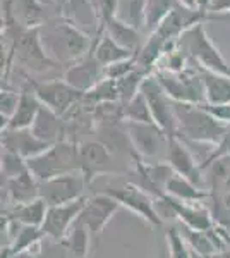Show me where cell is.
I'll return each instance as SVG.
<instances>
[{
    "instance_id": "obj_1",
    "label": "cell",
    "mask_w": 230,
    "mask_h": 258,
    "mask_svg": "<svg viewBox=\"0 0 230 258\" xmlns=\"http://www.w3.org/2000/svg\"><path fill=\"white\" fill-rule=\"evenodd\" d=\"M40 40L47 55L55 64L70 66L88 55L91 47L90 35L78 30L69 21L45 23L40 28Z\"/></svg>"
},
{
    "instance_id": "obj_2",
    "label": "cell",
    "mask_w": 230,
    "mask_h": 258,
    "mask_svg": "<svg viewBox=\"0 0 230 258\" xmlns=\"http://www.w3.org/2000/svg\"><path fill=\"white\" fill-rule=\"evenodd\" d=\"M175 124H177V136L184 141L192 143L213 145L221 140L227 131V124L220 122L204 105H192V103L174 102Z\"/></svg>"
},
{
    "instance_id": "obj_3",
    "label": "cell",
    "mask_w": 230,
    "mask_h": 258,
    "mask_svg": "<svg viewBox=\"0 0 230 258\" xmlns=\"http://www.w3.org/2000/svg\"><path fill=\"white\" fill-rule=\"evenodd\" d=\"M28 167L33 176L38 179V182L65 176V174L79 172L78 143L65 140L52 145L43 153L29 159Z\"/></svg>"
},
{
    "instance_id": "obj_4",
    "label": "cell",
    "mask_w": 230,
    "mask_h": 258,
    "mask_svg": "<svg viewBox=\"0 0 230 258\" xmlns=\"http://www.w3.org/2000/svg\"><path fill=\"white\" fill-rule=\"evenodd\" d=\"M177 47L187 55V59L198 62L199 69L213 71V73L227 74L228 64L220 55L218 48L213 45V41L208 36L203 23L194 24L189 28L181 38L177 40Z\"/></svg>"
},
{
    "instance_id": "obj_5",
    "label": "cell",
    "mask_w": 230,
    "mask_h": 258,
    "mask_svg": "<svg viewBox=\"0 0 230 258\" xmlns=\"http://www.w3.org/2000/svg\"><path fill=\"white\" fill-rule=\"evenodd\" d=\"M103 193L110 195L112 198L117 200V203L120 205V209H127L132 214H136L141 220H144L149 227L158 229L163 226V215L158 212L155 200L151 195H148L144 189H141L139 186L134 182H124L120 186H112L107 184L103 188Z\"/></svg>"
},
{
    "instance_id": "obj_6",
    "label": "cell",
    "mask_w": 230,
    "mask_h": 258,
    "mask_svg": "<svg viewBox=\"0 0 230 258\" xmlns=\"http://www.w3.org/2000/svg\"><path fill=\"white\" fill-rule=\"evenodd\" d=\"M158 83L170 100L181 103H192V105H204L206 95H204V85L201 78V71L186 69L182 73H167V71H157L153 73Z\"/></svg>"
},
{
    "instance_id": "obj_7",
    "label": "cell",
    "mask_w": 230,
    "mask_h": 258,
    "mask_svg": "<svg viewBox=\"0 0 230 258\" xmlns=\"http://www.w3.org/2000/svg\"><path fill=\"white\" fill-rule=\"evenodd\" d=\"M136 155L143 160H165L169 135L157 122H125Z\"/></svg>"
},
{
    "instance_id": "obj_8",
    "label": "cell",
    "mask_w": 230,
    "mask_h": 258,
    "mask_svg": "<svg viewBox=\"0 0 230 258\" xmlns=\"http://www.w3.org/2000/svg\"><path fill=\"white\" fill-rule=\"evenodd\" d=\"M90 182L81 172L65 174L48 181L40 182V198L45 200L48 207L65 205L86 198V189Z\"/></svg>"
},
{
    "instance_id": "obj_9",
    "label": "cell",
    "mask_w": 230,
    "mask_h": 258,
    "mask_svg": "<svg viewBox=\"0 0 230 258\" xmlns=\"http://www.w3.org/2000/svg\"><path fill=\"white\" fill-rule=\"evenodd\" d=\"M35 90L36 97L40 98L41 105L53 110L60 117H65L74 107L85 97V93L65 83L64 80L52 81H29Z\"/></svg>"
},
{
    "instance_id": "obj_10",
    "label": "cell",
    "mask_w": 230,
    "mask_h": 258,
    "mask_svg": "<svg viewBox=\"0 0 230 258\" xmlns=\"http://www.w3.org/2000/svg\"><path fill=\"white\" fill-rule=\"evenodd\" d=\"M114 153L98 140H88L78 143L79 172L86 177L90 184L100 176L119 174V170L114 165Z\"/></svg>"
},
{
    "instance_id": "obj_11",
    "label": "cell",
    "mask_w": 230,
    "mask_h": 258,
    "mask_svg": "<svg viewBox=\"0 0 230 258\" xmlns=\"http://www.w3.org/2000/svg\"><path fill=\"white\" fill-rule=\"evenodd\" d=\"M120 210V205L117 203L110 195L107 193H96L93 197H88L86 205L79 215V222L85 226L91 234L93 244L100 239L102 232L105 231L107 224L110 222L112 217Z\"/></svg>"
},
{
    "instance_id": "obj_12",
    "label": "cell",
    "mask_w": 230,
    "mask_h": 258,
    "mask_svg": "<svg viewBox=\"0 0 230 258\" xmlns=\"http://www.w3.org/2000/svg\"><path fill=\"white\" fill-rule=\"evenodd\" d=\"M38 30H19L18 38H14V43H12V50H14V55L18 57L21 68L35 71V73L48 71L55 66V62L47 55L41 45Z\"/></svg>"
},
{
    "instance_id": "obj_13",
    "label": "cell",
    "mask_w": 230,
    "mask_h": 258,
    "mask_svg": "<svg viewBox=\"0 0 230 258\" xmlns=\"http://www.w3.org/2000/svg\"><path fill=\"white\" fill-rule=\"evenodd\" d=\"M141 91L146 97L151 109L155 122L160 126L169 136H177V124L174 114V100H170L155 74H149L141 85Z\"/></svg>"
},
{
    "instance_id": "obj_14",
    "label": "cell",
    "mask_w": 230,
    "mask_h": 258,
    "mask_svg": "<svg viewBox=\"0 0 230 258\" xmlns=\"http://www.w3.org/2000/svg\"><path fill=\"white\" fill-rule=\"evenodd\" d=\"M165 162L172 167L177 176L189 179L199 188H204V170L201 162L196 160L191 150L186 147L182 138L179 136H169V147H167Z\"/></svg>"
},
{
    "instance_id": "obj_15",
    "label": "cell",
    "mask_w": 230,
    "mask_h": 258,
    "mask_svg": "<svg viewBox=\"0 0 230 258\" xmlns=\"http://www.w3.org/2000/svg\"><path fill=\"white\" fill-rule=\"evenodd\" d=\"M65 83H69L72 88H76L81 93H88L98 86L103 80H107L105 74V66L102 64L96 57L93 55V52H90L86 57L79 59L78 62L70 64L64 73L62 78Z\"/></svg>"
},
{
    "instance_id": "obj_16",
    "label": "cell",
    "mask_w": 230,
    "mask_h": 258,
    "mask_svg": "<svg viewBox=\"0 0 230 258\" xmlns=\"http://www.w3.org/2000/svg\"><path fill=\"white\" fill-rule=\"evenodd\" d=\"M86 200L88 197L72 203H65V205L48 207L47 217H45V222L41 226L43 234L55 241L64 239L74 224L78 222L79 215H81V212L86 205Z\"/></svg>"
},
{
    "instance_id": "obj_17",
    "label": "cell",
    "mask_w": 230,
    "mask_h": 258,
    "mask_svg": "<svg viewBox=\"0 0 230 258\" xmlns=\"http://www.w3.org/2000/svg\"><path fill=\"white\" fill-rule=\"evenodd\" d=\"M6 24L19 30H38L45 24L43 4L40 0H2Z\"/></svg>"
},
{
    "instance_id": "obj_18",
    "label": "cell",
    "mask_w": 230,
    "mask_h": 258,
    "mask_svg": "<svg viewBox=\"0 0 230 258\" xmlns=\"http://www.w3.org/2000/svg\"><path fill=\"white\" fill-rule=\"evenodd\" d=\"M158 202H162L172 212L174 217L181 220L182 226L191 229V231H210L213 227V214L203 203L179 202V200L169 197V195H165Z\"/></svg>"
},
{
    "instance_id": "obj_19",
    "label": "cell",
    "mask_w": 230,
    "mask_h": 258,
    "mask_svg": "<svg viewBox=\"0 0 230 258\" xmlns=\"http://www.w3.org/2000/svg\"><path fill=\"white\" fill-rule=\"evenodd\" d=\"M62 16L86 35L102 30V16L96 0H62Z\"/></svg>"
},
{
    "instance_id": "obj_20",
    "label": "cell",
    "mask_w": 230,
    "mask_h": 258,
    "mask_svg": "<svg viewBox=\"0 0 230 258\" xmlns=\"http://www.w3.org/2000/svg\"><path fill=\"white\" fill-rule=\"evenodd\" d=\"M52 145L45 143L40 138H36L31 129H4L2 131V152L16 153L23 157L24 160H29L33 157L43 153Z\"/></svg>"
},
{
    "instance_id": "obj_21",
    "label": "cell",
    "mask_w": 230,
    "mask_h": 258,
    "mask_svg": "<svg viewBox=\"0 0 230 258\" xmlns=\"http://www.w3.org/2000/svg\"><path fill=\"white\" fill-rule=\"evenodd\" d=\"M204 16H206V12L198 11V9H189V7L179 4V6L162 21V24L158 26V30L155 33H158V35L167 41H177L189 28L201 23Z\"/></svg>"
},
{
    "instance_id": "obj_22",
    "label": "cell",
    "mask_w": 230,
    "mask_h": 258,
    "mask_svg": "<svg viewBox=\"0 0 230 258\" xmlns=\"http://www.w3.org/2000/svg\"><path fill=\"white\" fill-rule=\"evenodd\" d=\"M2 193L6 195V203L18 207L40 198V182L31 170H28L14 179H2Z\"/></svg>"
},
{
    "instance_id": "obj_23",
    "label": "cell",
    "mask_w": 230,
    "mask_h": 258,
    "mask_svg": "<svg viewBox=\"0 0 230 258\" xmlns=\"http://www.w3.org/2000/svg\"><path fill=\"white\" fill-rule=\"evenodd\" d=\"M35 133L36 138L48 145H55L60 141L69 140L67 138V124H65L64 117H60L53 110L47 109L45 105H41V109L36 115L33 126L29 127Z\"/></svg>"
},
{
    "instance_id": "obj_24",
    "label": "cell",
    "mask_w": 230,
    "mask_h": 258,
    "mask_svg": "<svg viewBox=\"0 0 230 258\" xmlns=\"http://www.w3.org/2000/svg\"><path fill=\"white\" fill-rule=\"evenodd\" d=\"M40 109H41L40 98L36 97L31 83H28V85L21 90L19 105L14 112V115L11 117L6 129H28V127H31L33 122H35V119H36V115H38Z\"/></svg>"
},
{
    "instance_id": "obj_25",
    "label": "cell",
    "mask_w": 230,
    "mask_h": 258,
    "mask_svg": "<svg viewBox=\"0 0 230 258\" xmlns=\"http://www.w3.org/2000/svg\"><path fill=\"white\" fill-rule=\"evenodd\" d=\"M201 71L204 95L208 105H225L230 103V78L227 74L213 73V71Z\"/></svg>"
},
{
    "instance_id": "obj_26",
    "label": "cell",
    "mask_w": 230,
    "mask_h": 258,
    "mask_svg": "<svg viewBox=\"0 0 230 258\" xmlns=\"http://www.w3.org/2000/svg\"><path fill=\"white\" fill-rule=\"evenodd\" d=\"M48 205L45 203V200L36 198L33 202L23 203L18 207H11V210H6V214L2 212V215H7L16 222L23 224V226H33V227H41L47 217Z\"/></svg>"
},
{
    "instance_id": "obj_27",
    "label": "cell",
    "mask_w": 230,
    "mask_h": 258,
    "mask_svg": "<svg viewBox=\"0 0 230 258\" xmlns=\"http://www.w3.org/2000/svg\"><path fill=\"white\" fill-rule=\"evenodd\" d=\"M165 195L186 203H203L206 198H210V193H206L204 188H199L189 179L177 176V174H174L170 181L167 182Z\"/></svg>"
},
{
    "instance_id": "obj_28",
    "label": "cell",
    "mask_w": 230,
    "mask_h": 258,
    "mask_svg": "<svg viewBox=\"0 0 230 258\" xmlns=\"http://www.w3.org/2000/svg\"><path fill=\"white\" fill-rule=\"evenodd\" d=\"M93 55L107 68V66L131 59V57H134L136 53L127 48H124V47H120V45L115 43L107 33L102 31L100 33V38L96 40V43L93 47Z\"/></svg>"
},
{
    "instance_id": "obj_29",
    "label": "cell",
    "mask_w": 230,
    "mask_h": 258,
    "mask_svg": "<svg viewBox=\"0 0 230 258\" xmlns=\"http://www.w3.org/2000/svg\"><path fill=\"white\" fill-rule=\"evenodd\" d=\"M102 31L107 33L108 36H110L112 40L115 41V43H119L120 47L131 50V52H137L139 50V31L134 30V28H131L129 24L122 23L120 19L117 18H112L103 23L102 26Z\"/></svg>"
},
{
    "instance_id": "obj_30",
    "label": "cell",
    "mask_w": 230,
    "mask_h": 258,
    "mask_svg": "<svg viewBox=\"0 0 230 258\" xmlns=\"http://www.w3.org/2000/svg\"><path fill=\"white\" fill-rule=\"evenodd\" d=\"M60 243L67 258H86L90 253V244H93V239H91L90 231L78 220L67 232V236L60 239Z\"/></svg>"
},
{
    "instance_id": "obj_31",
    "label": "cell",
    "mask_w": 230,
    "mask_h": 258,
    "mask_svg": "<svg viewBox=\"0 0 230 258\" xmlns=\"http://www.w3.org/2000/svg\"><path fill=\"white\" fill-rule=\"evenodd\" d=\"M146 4L148 0H120L115 18L141 31L146 23Z\"/></svg>"
},
{
    "instance_id": "obj_32",
    "label": "cell",
    "mask_w": 230,
    "mask_h": 258,
    "mask_svg": "<svg viewBox=\"0 0 230 258\" xmlns=\"http://www.w3.org/2000/svg\"><path fill=\"white\" fill-rule=\"evenodd\" d=\"M179 0H148L146 4V23L144 28L148 31L155 33L162 21L179 6Z\"/></svg>"
},
{
    "instance_id": "obj_33",
    "label": "cell",
    "mask_w": 230,
    "mask_h": 258,
    "mask_svg": "<svg viewBox=\"0 0 230 258\" xmlns=\"http://www.w3.org/2000/svg\"><path fill=\"white\" fill-rule=\"evenodd\" d=\"M124 122H155L149 103L143 91L124 103Z\"/></svg>"
},
{
    "instance_id": "obj_34",
    "label": "cell",
    "mask_w": 230,
    "mask_h": 258,
    "mask_svg": "<svg viewBox=\"0 0 230 258\" xmlns=\"http://www.w3.org/2000/svg\"><path fill=\"white\" fill-rule=\"evenodd\" d=\"M165 243L169 246L170 258H194V253L187 244L179 227H169L165 232Z\"/></svg>"
},
{
    "instance_id": "obj_35",
    "label": "cell",
    "mask_w": 230,
    "mask_h": 258,
    "mask_svg": "<svg viewBox=\"0 0 230 258\" xmlns=\"http://www.w3.org/2000/svg\"><path fill=\"white\" fill-rule=\"evenodd\" d=\"M28 160L23 157L16 155V153L2 152L0 157V172H2V179H14L21 176V174L28 172Z\"/></svg>"
},
{
    "instance_id": "obj_36",
    "label": "cell",
    "mask_w": 230,
    "mask_h": 258,
    "mask_svg": "<svg viewBox=\"0 0 230 258\" xmlns=\"http://www.w3.org/2000/svg\"><path fill=\"white\" fill-rule=\"evenodd\" d=\"M19 100H21V91L2 88V93H0V119H2V131L7 127L11 117L14 115V112L19 105Z\"/></svg>"
},
{
    "instance_id": "obj_37",
    "label": "cell",
    "mask_w": 230,
    "mask_h": 258,
    "mask_svg": "<svg viewBox=\"0 0 230 258\" xmlns=\"http://www.w3.org/2000/svg\"><path fill=\"white\" fill-rule=\"evenodd\" d=\"M223 157H230V126L227 127L225 135L221 136V140L215 145V147H213V152L201 162L203 170H206L213 162L218 160V159H223Z\"/></svg>"
},
{
    "instance_id": "obj_38",
    "label": "cell",
    "mask_w": 230,
    "mask_h": 258,
    "mask_svg": "<svg viewBox=\"0 0 230 258\" xmlns=\"http://www.w3.org/2000/svg\"><path fill=\"white\" fill-rule=\"evenodd\" d=\"M137 68V62H136V55L131 57L127 60H122V62H117V64H112V66H107L105 68V74L108 80H122L124 76H127L129 73H132Z\"/></svg>"
},
{
    "instance_id": "obj_39",
    "label": "cell",
    "mask_w": 230,
    "mask_h": 258,
    "mask_svg": "<svg viewBox=\"0 0 230 258\" xmlns=\"http://www.w3.org/2000/svg\"><path fill=\"white\" fill-rule=\"evenodd\" d=\"M119 2L120 0H96L100 16H102V26H103L105 21L115 18L117 9H119Z\"/></svg>"
},
{
    "instance_id": "obj_40",
    "label": "cell",
    "mask_w": 230,
    "mask_h": 258,
    "mask_svg": "<svg viewBox=\"0 0 230 258\" xmlns=\"http://www.w3.org/2000/svg\"><path fill=\"white\" fill-rule=\"evenodd\" d=\"M43 243V241H41ZM41 243L38 244L36 248L33 249H28V251H21V253H14L11 258H48L47 255L43 253V249H41Z\"/></svg>"
},
{
    "instance_id": "obj_41",
    "label": "cell",
    "mask_w": 230,
    "mask_h": 258,
    "mask_svg": "<svg viewBox=\"0 0 230 258\" xmlns=\"http://www.w3.org/2000/svg\"><path fill=\"white\" fill-rule=\"evenodd\" d=\"M210 12H215V14H230V0H211Z\"/></svg>"
},
{
    "instance_id": "obj_42",
    "label": "cell",
    "mask_w": 230,
    "mask_h": 258,
    "mask_svg": "<svg viewBox=\"0 0 230 258\" xmlns=\"http://www.w3.org/2000/svg\"><path fill=\"white\" fill-rule=\"evenodd\" d=\"M155 258H170V253H169V246H167V243L163 241V244H160V248H158L157 255Z\"/></svg>"
},
{
    "instance_id": "obj_43",
    "label": "cell",
    "mask_w": 230,
    "mask_h": 258,
    "mask_svg": "<svg viewBox=\"0 0 230 258\" xmlns=\"http://www.w3.org/2000/svg\"><path fill=\"white\" fill-rule=\"evenodd\" d=\"M210 6H211V0H196V7H198V11H210Z\"/></svg>"
},
{
    "instance_id": "obj_44",
    "label": "cell",
    "mask_w": 230,
    "mask_h": 258,
    "mask_svg": "<svg viewBox=\"0 0 230 258\" xmlns=\"http://www.w3.org/2000/svg\"><path fill=\"white\" fill-rule=\"evenodd\" d=\"M179 2H181L182 6L189 7V9H198V7H196V0H179Z\"/></svg>"
},
{
    "instance_id": "obj_45",
    "label": "cell",
    "mask_w": 230,
    "mask_h": 258,
    "mask_svg": "<svg viewBox=\"0 0 230 258\" xmlns=\"http://www.w3.org/2000/svg\"><path fill=\"white\" fill-rule=\"evenodd\" d=\"M210 19H221V21H228L230 23V14H220V16H213V14H210Z\"/></svg>"
},
{
    "instance_id": "obj_46",
    "label": "cell",
    "mask_w": 230,
    "mask_h": 258,
    "mask_svg": "<svg viewBox=\"0 0 230 258\" xmlns=\"http://www.w3.org/2000/svg\"><path fill=\"white\" fill-rule=\"evenodd\" d=\"M227 76L230 78V66H228V73H227Z\"/></svg>"
},
{
    "instance_id": "obj_47",
    "label": "cell",
    "mask_w": 230,
    "mask_h": 258,
    "mask_svg": "<svg viewBox=\"0 0 230 258\" xmlns=\"http://www.w3.org/2000/svg\"><path fill=\"white\" fill-rule=\"evenodd\" d=\"M58 2H62V0H58Z\"/></svg>"
}]
</instances>
